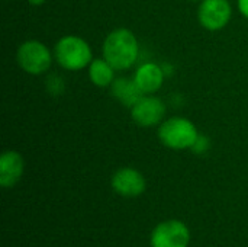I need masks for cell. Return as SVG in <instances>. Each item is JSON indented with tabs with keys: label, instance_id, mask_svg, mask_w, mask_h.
I'll return each mask as SVG.
<instances>
[{
	"label": "cell",
	"instance_id": "cell-1",
	"mask_svg": "<svg viewBox=\"0 0 248 247\" xmlns=\"http://www.w3.org/2000/svg\"><path fill=\"white\" fill-rule=\"evenodd\" d=\"M102 54L116 71H125L137 63L140 44L132 31L128 28H116L105 38Z\"/></svg>",
	"mask_w": 248,
	"mask_h": 247
},
{
	"label": "cell",
	"instance_id": "cell-2",
	"mask_svg": "<svg viewBox=\"0 0 248 247\" xmlns=\"http://www.w3.org/2000/svg\"><path fill=\"white\" fill-rule=\"evenodd\" d=\"M54 58L68 71H80L93 60V52L86 39L77 35H65L60 38L54 47Z\"/></svg>",
	"mask_w": 248,
	"mask_h": 247
},
{
	"label": "cell",
	"instance_id": "cell-3",
	"mask_svg": "<svg viewBox=\"0 0 248 247\" xmlns=\"http://www.w3.org/2000/svg\"><path fill=\"white\" fill-rule=\"evenodd\" d=\"M158 140L171 150L192 148L199 137L196 125L185 116H171L164 119L157 130Z\"/></svg>",
	"mask_w": 248,
	"mask_h": 247
},
{
	"label": "cell",
	"instance_id": "cell-4",
	"mask_svg": "<svg viewBox=\"0 0 248 247\" xmlns=\"http://www.w3.org/2000/svg\"><path fill=\"white\" fill-rule=\"evenodd\" d=\"M52 57L54 55L49 48L36 39L22 42L16 51V61L19 67L31 76H41L46 73L51 68Z\"/></svg>",
	"mask_w": 248,
	"mask_h": 247
},
{
	"label": "cell",
	"instance_id": "cell-5",
	"mask_svg": "<svg viewBox=\"0 0 248 247\" xmlns=\"http://www.w3.org/2000/svg\"><path fill=\"white\" fill-rule=\"evenodd\" d=\"M232 17L230 0H202L198 9L199 23L211 32L224 29Z\"/></svg>",
	"mask_w": 248,
	"mask_h": 247
},
{
	"label": "cell",
	"instance_id": "cell-6",
	"mask_svg": "<svg viewBox=\"0 0 248 247\" xmlns=\"http://www.w3.org/2000/svg\"><path fill=\"white\" fill-rule=\"evenodd\" d=\"M166 115L164 102L153 95H144L132 108L131 118L141 128H151L160 125Z\"/></svg>",
	"mask_w": 248,
	"mask_h": 247
},
{
	"label": "cell",
	"instance_id": "cell-7",
	"mask_svg": "<svg viewBox=\"0 0 248 247\" xmlns=\"http://www.w3.org/2000/svg\"><path fill=\"white\" fill-rule=\"evenodd\" d=\"M190 240L189 229L179 220L160 223L151 234L153 247H187Z\"/></svg>",
	"mask_w": 248,
	"mask_h": 247
},
{
	"label": "cell",
	"instance_id": "cell-8",
	"mask_svg": "<svg viewBox=\"0 0 248 247\" xmlns=\"http://www.w3.org/2000/svg\"><path fill=\"white\" fill-rule=\"evenodd\" d=\"M112 189L121 197L135 198L145 191V179L141 172L132 167H122L116 170L110 181Z\"/></svg>",
	"mask_w": 248,
	"mask_h": 247
},
{
	"label": "cell",
	"instance_id": "cell-9",
	"mask_svg": "<svg viewBox=\"0 0 248 247\" xmlns=\"http://www.w3.org/2000/svg\"><path fill=\"white\" fill-rule=\"evenodd\" d=\"M164 76L166 73L161 66L155 63H144L137 68L134 80L144 95H154L163 87Z\"/></svg>",
	"mask_w": 248,
	"mask_h": 247
},
{
	"label": "cell",
	"instance_id": "cell-10",
	"mask_svg": "<svg viewBox=\"0 0 248 247\" xmlns=\"http://www.w3.org/2000/svg\"><path fill=\"white\" fill-rule=\"evenodd\" d=\"M25 169V160L20 153L15 150H7L0 156V185L3 188L15 186Z\"/></svg>",
	"mask_w": 248,
	"mask_h": 247
},
{
	"label": "cell",
	"instance_id": "cell-11",
	"mask_svg": "<svg viewBox=\"0 0 248 247\" xmlns=\"http://www.w3.org/2000/svg\"><path fill=\"white\" fill-rule=\"evenodd\" d=\"M110 92L115 99H118L124 106L132 108L142 96L144 93L138 87L134 79H126V77H118L113 80L110 86Z\"/></svg>",
	"mask_w": 248,
	"mask_h": 247
},
{
	"label": "cell",
	"instance_id": "cell-12",
	"mask_svg": "<svg viewBox=\"0 0 248 247\" xmlns=\"http://www.w3.org/2000/svg\"><path fill=\"white\" fill-rule=\"evenodd\" d=\"M115 68L102 57V58H93L92 63L87 67V74L90 82L97 87H110L115 77Z\"/></svg>",
	"mask_w": 248,
	"mask_h": 247
},
{
	"label": "cell",
	"instance_id": "cell-13",
	"mask_svg": "<svg viewBox=\"0 0 248 247\" xmlns=\"http://www.w3.org/2000/svg\"><path fill=\"white\" fill-rule=\"evenodd\" d=\"M46 90L52 95V96H60L64 92V80L61 79V76L57 74H51L46 79Z\"/></svg>",
	"mask_w": 248,
	"mask_h": 247
},
{
	"label": "cell",
	"instance_id": "cell-14",
	"mask_svg": "<svg viewBox=\"0 0 248 247\" xmlns=\"http://www.w3.org/2000/svg\"><path fill=\"white\" fill-rule=\"evenodd\" d=\"M209 147H211V141H209V138L208 137H205V135H201L199 134V137H198V140H196V143L193 144V147L190 148L195 154H203V153H206L208 150H209Z\"/></svg>",
	"mask_w": 248,
	"mask_h": 247
},
{
	"label": "cell",
	"instance_id": "cell-15",
	"mask_svg": "<svg viewBox=\"0 0 248 247\" xmlns=\"http://www.w3.org/2000/svg\"><path fill=\"white\" fill-rule=\"evenodd\" d=\"M237 6L240 13L248 19V0H237Z\"/></svg>",
	"mask_w": 248,
	"mask_h": 247
},
{
	"label": "cell",
	"instance_id": "cell-16",
	"mask_svg": "<svg viewBox=\"0 0 248 247\" xmlns=\"http://www.w3.org/2000/svg\"><path fill=\"white\" fill-rule=\"evenodd\" d=\"M45 1H46V0H28V3H29L31 6H35V7H38V6H42Z\"/></svg>",
	"mask_w": 248,
	"mask_h": 247
},
{
	"label": "cell",
	"instance_id": "cell-17",
	"mask_svg": "<svg viewBox=\"0 0 248 247\" xmlns=\"http://www.w3.org/2000/svg\"><path fill=\"white\" fill-rule=\"evenodd\" d=\"M193 1H195V0H193Z\"/></svg>",
	"mask_w": 248,
	"mask_h": 247
}]
</instances>
